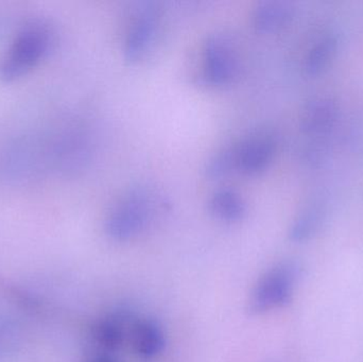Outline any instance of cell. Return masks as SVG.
<instances>
[{
    "label": "cell",
    "mask_w": 363,
    "mask_h": 362,
    "mask_svg": "<svg viewBox=\"0 0 363 362\" xmlns=\"http://www.w3.org/2000/svg\"><path fill=\"white\" fill-rule=\"evenodd\" d=\"M168 199L157 187H132L106 217V232L112 239L127 242L138 237L167 213Z\"/></svg>",
    "instance_id": "obj_1"
},
{
    "label": "cell",
    "mask_w": 363,
    "mask_h": 362,
    "mask_svg": "<svg viewBox=\"0 0 363 362\" xmlns=\"http://www.w3.org/2000/svg\"><path fill=\"white\" fill-rule=\"evenodd\" d=\"M53 44L50 28L32 23L18 32L2 61L0 72L6 80H14L35 67L48 55Z\"/></svg>",
    "instance_id": "obj_2"
},
{
    "label": "cell",
    "mask_w": 363,
    "mask_h": 362,
    "mask_svg": "<svg viewBox=\"0 0 363 362\" xmlns=\"http://www.w3.org/2000/svg\"><path fill=\"white\" fill-rule=\"evenodd\" d=\"M300 274V266L294 261H281L269 269L252 290L249 312L262 315L287 305L294 297Z\"/></svg>",
    "instance_id": "obj_3"
},
{
    "label": "cell",
    "mask_w": 363,
    "mask_h": 362,
    "mask_svg": "<svg viewBox=\"0 0 363 362\" xmlns=\"http://www.w3.org/2000/svg\"><path fill=\"white\" fill-rule=\"evenodd\" d=\"M238 61L232 43L222 34L209 36L203 47V76L211 85H224L236 76Z\"/></svg>",
    "instance_id": "obj_4"
},
{
    "label": "cell",
    "mask_w": 363,
    "mask_h": 362,
    "mask_svg": "<svg viewBox=\"0 0 363 362\" xmlns=\"http://www.w3.org/2000/svg\"><path fill=\"white\" fill-rule=\"evenodd\" d=\"M157 31L159 16L157 10L149 6L140 11L125 36L123 45L125 59L136 62L146 57L157 40Z\"/></svg>",
    "instance_id": "obj_5"
},
{
    "label": "cell",
    "mask_w": 363,
    "mask_h": 362,
    "mask_svg": "<svg viewBox=\"0 0 363 362\" xmlns=\"http://www.w3.org/2000/svg\"><path fill=\"white\" fill-rule=\"evenodd\" d=\"M130 327L125 312H115L96 321L89 333L93 355H112L118 351L129 335Z\"/></svg>",
    "instance_id": "obj_6"
},
{
    "label": "cell",
    "mask_w": 363,
    "mask_h": 362,
    "mask_svg": "<svg viewBox=\"0 0 363 362\" xmlns=\"http://www.w3.org/2000/svg\"><path fill=\"white\" fill-rule=\"evenodd\" d=\"M275 154V145L266 136L247 138L235 146L236 169L245 174H257L269 167Z\"/></svg>",
    "instance_id": "obj_7"
},
{
    "label": "cell",
    "mask_w": 363,
    "mask_h": 362,
    "mask_svg": "<svg viewBox=\"0 0 363 362\" xmlns=\"http://www.w3.org/2000/svg\"><path fill=\"white\" fill-rule=\"evenodd\" d=\"M132 351L138 358L150 361L165 348L163 329L151 319H138L131 323L128 335Z\"/></svg>",
    "instance_id": "obj_8"
},
{
    "label": "cell",
    "mask_w": 363,
    "mask_h": 362,
    "mask_svg": "<svg viewBox=\"0 0 363 362\" xmlns=\"http://www.w3.org/2000/svg\"><path fill=\"white\" fill-rule=\"evenodd\" d=\"M338 119V106L328 97L311 100L301 115V129L308 135H321L330 131Z\"/></svg>",
    "instance_id": "obj_9"
},
{
    "label": "cell",
    "mask_w": 363,
    "mask_h": 362,
    "mask_svg": "<svg viewBox=\"0 0 363 362\" xmlns=\"http://www.w3.org/2000/svg\"><path fill=\"white\" fill-rule=\"evenodd\" d=\"M294 15V6L290 2L271 0L258 4L253 12V23L260 31H279L289 25Z\"/></svg>",
    "instance_id": "obj_10"
},
{
    "label": "cell",
    "mask_w": 363,
    "mask_h": 362,
    "mask_svg": "<svg viewBox=\"0 0 363 362\" xmlns=\"http://www.w3.org/2000/svg\"><path fill=\"white\" fill-rule=\"evenodd\" d=\"M211 214L225 222H237L245 217L247 203L240 193L230 188L219 189L211 195L208 201Z\"/></svg>",
    "instance_id": "obj_11"
},
{
    "label": "cell",
    "mask_w": 363,
    "mask_h": 362,
    "mask_svg": "<svg viewBox=\"0 0 363 362\" xmlns=\"http://www.w3.org/2000/svg\"><path fill=\"white\" fill-rule=\"evenodd\" d=\"M323 208L320 204H311L305 208L294 219L289 231V238L294 242L311 239L319 231L324 220Z\"/></svg>",
    "instance_id": "obj_12"
},
{
    "label": "cell",
    "mask_w": 363,
    "mask_h": 362,
    "mask_svg": "<svg viewBox=\"0 0 363 362\" xmlns=\"http://www.w3.org/2000/svg\"><path fill=\"white\" fill-rule=\"evenodd\" d=\"M337 44L338 43L335 36H326L315 44L307 55L306 64H305L307 74L311 76H318L323 72L335 57Z\"/></svg>",
    "instance_id": "obj_13"
},
{
    "label": "cell",
    "mask_w": 363,
    "mask_h": 362,
    "mask_svg": "<svg viewBox=\"0 0 363 362\" xmlns=\"http://www.w3.org/2000/svg\"><path fill=\"white\" fill-rule=\"evenodd\" d=\"M234 169H236L235 146H230L215 153L207 161L206 166H205V174L211 180H218V179L228 176Z\"/></svg>",
    "instance_id": "obj_14"
},
{
    "label": "cell",
    "mask_w": 363,
    "mask_h": 362,
    "mask_svg": "<svg viewBox=\"0 0 363 362\" xmlns=\"http://www.w3.org/2000/svg\"><path fill=\"white\" fill-rule=\"evenodd\" d=\"M86 362H118L113 355H91Z\"/></svg>",
    "instance_id": "obj_15"
}]
</instances>
